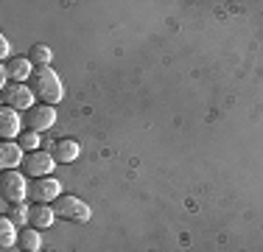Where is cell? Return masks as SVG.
Instances as JSON below:
<instances>
[{"instance_id":"obj_3","label":"cell","mask_w":263,"mask_h":252,"mask_svg":"<svg viewBox=\"0 0 263 252\" xmlns=\"http://www.w3.org/2000/svg\"><path fill=\"white\" fill-rule=\"evenodd\" d=\"M28 188L31 185L17 168L0 174V196H3L6 202H11V205H23V199L28 196Z\"/></svg>"},{"instance_id":"obj_6","label":"cell","mask_w":263,"mask_h":252,"mask_svg":"<svg viewBox=\"0 0 263 252\" xmlns=\"http://www.w3.org/2000/svg\"><path fill=\"white\" fill-rule=\"evenodd\" d=\"M28 196L34 199V205H53V202L62 196V182L53 179V176L34 179V185L28 188Z\"/></svg>"},{"instance_id":"obj_19","label":"cell","mask_w":263,"mask_h":252,"mask_svg":"<svg viewBox=\"0 0 263 252\" xmlns=\"http://www.w3.org/2000/svg\"><path fill=\"white\" fill-rule=\"evenodd\" d=\"M42 252H48V249H42Z\"/></svg>"},{"instance_id":"obj_2","label":"cell","mask_w":263,"mask_h":252,"mask_svg":"<svg viewBox=\"0 0 263 252\" xmlns=\"http://www.w3.org/2000/svg\"><path fill=\"white\" fill-rule=\"evenodd\" d=\"M53 210H56V216L67 219V222H76V224L90 222V216H92L90 205L81 202L79 196H73V193H62V196L53 202Z\"/></svg>"},{"instance_id":"obj_4","label":"cell","mask_w":263,"mask_h":252,"mask_svg":"<svg viewBox=\"0 0 263 252\" xmlns=\"http://www.w3.org/2000/svg\"><path fill=\"white\" fill-rule=\"evenodd\" d=\"M3 93V106H11V110H17V112H28V110H34V90H31L28 84H9L6 90H0Z\"/></svg>"},{"instance_id":"obj_8","label":"cell","mask_w":263,"mask_h":252,"mask_svg":"<svg viewBox=\"0 0 263 252\" xmlns=\"http://www.w3.org/2000/svg\"><path fill=\"white\" fill-rule=\"evenodd\" d=\"M3 70L17 84H26V79H31V73H34V62L28 56H11L9 62H3Z\"/></svg>"},{"instance_id":"obj_15","label":"cell","mask_w":263,"mask_h":252,"mask_svg":"<svg viewBox=\"0 0 263 252\" xmlns=\"http://www.w3.org/2000/svg\"><path fill=\"white\" fill-rule=\"evenodd\" d=\"M28 59L34 62V67H51V59H53V50L48 45H42V42H36L34 48H31Z\"/></svg>"},{"instance_id":"obj_10","label":"cell","mask_w":263,"mask_h":252,"mask_svg":"<svg viewBox=\"0 0 263 252\" xmlns=\"http://www.w3.org/2000/svg\"><path fill=\"white\" fill-rule=\"evenodd\" d=\"M23 163H26V151H23L20 143H11V140L0 143V166H3V171H11Z\"/></svg>"},{"instance_id":"obj_17","label":"cell","mask_w":263,"mask_h":252,"mask_svg":"<svg viewBox=\"0 0 263 252\" xmlns=\"http://www.w3.org/2000/svg\"><path fill=\"white\" fill-rule=\"evenodd\" d=\"M28 213H31V205H14V207H9V219L20 227V230L28 224Z\"/></svg>"},{"instance_id":"obj_5","label":"cell","mask_w":263,"mask_h":252,"mask_svg":"<svg viewBox=\"0 0 263 252\" xmlns=\"http://www.w3.org/2000/svg\"><path fill=\"white\" fill-rule=\"evenodd\" d=\"M59 166V163L53 160L51 151H31V154H26V163H23V171H26L28 176H34V179H42V176H51L53 168Z\"/></svg>"},{"instance_id":"obj_18","label":"cell","mask_w":263,"mask_h":252,"mask_svg":"<svg viewBox=\"0 0 263 252\" xmlns=\"http://www.w3.org/2000/svg\"><path fill=\"white\" fill-rule=\"evenodd\" d=\"M9 50H11V45H9V40H6V37H0V56H3L6 62L11 59V56H9Z\"/></svg>"},{"instance_id":"obj_11","label":"cell","mask_w":263,"mask_h":252,"mask_svg":"<svg viewBox=\"0 0 263 252\" xmlns=\"http://www.w3.org/2000/svg\"><path fill=\"white\" fill-rule=\"evenodd\" d=\"M79 143L73 140V137H59V140H53V149H51V154H53V160L59 163V166H67V163H76V157H79Z\"/></svg>"},{"instance_id":"obj_1","label":"cell","mask_w":263,"mask_h":252,"mask_svg":"<svg viewBox=\"0 0 263 252\" xmlns=\"http://www.w3.org/2000/svg\"><path fill=\"white\" fill-rule=\"evenodd\" d=\"M28 87L34 90V96L40 98V104H59L62 96H65V87H62V79L53 67H34L28 79Z\"/></svg>"},{"instance_id":"obj_16","label":"cell","mask_w":263,"mask_h":252,"mask_svg":"<svg viewBox=\"0 0 263 252\" xmlns=\"http://www.w3.org/2000/svg\"><path fill=\"white\" fill-rule=\"evenodd\" d=\"M17 143L23 146V151H40V132H34V129H23L20 132V137H17Z\"/></svg>"},{"instance_id":"obj_9","label":"cell","mask_w":263,"mask_h":252,"mask_svg":"<svg viewBox=\"0 0 263 252\" xmlns=\"http://www.w3.org/2000/svg\"><path fill=\"white\" fill-rule=\"evenodd\" d=\"M23 132V118L17 110H11V106H3L0 110V137L3 140H11V137H20Z\"/></svg>"},{"instance_id":"obj_13","label":"cell","mask_w":263,"mask_h":252,"mask_svg":"<svg viewBox=\"0 0 263 252\" xmlns=\"http://www.w3.org/2000/svg\"><path fill=\"white\" fill-rule=\"evenodd\" d=\"M17 249L20 252H42L40 230H34V227H23L20 236H17Z\"/></svg>"},{"instance_id":"obj_7","label":"cell","mask_w":263,"mask_h":252,"mask_svg":"<svg viewBox=\"0 0 263 252\" xmlns=\"http://www.w3.org/2000/svg\"><path fill=\"white\" fill-rule=\"evenodd\" d=\"M23 123H26L28 129H34V132H45V129H51V126L56 123V110L51 104H36L34 110L26 112Z\"/></svg>"},{"instance_id":"obj_12","label":"cell","mask_w":263,"mask_h":252,"mask_svg":"<svg viewBox=\"0 0 263 252\" xmlns=\"http://www.w3.org/2000/svg\"><path fill=\"white\" fill-rule=\"evenodd\" d=\"M56 222V210L53 205H31V213H28V227L34 230H48Z\"/></svg>"},{"instance_id":"obj_14","label":"cell","mask_w":263,"mask_h":252,"mask_svg":"<svg viewBox=\"0 0 263 252\" xmlns=\"http://www.w3.org/2000/svg\"><path fill=\"white\" fill-rule=\"evenodd\" d=\"M17 230H20V227H17L14 222H11L9 216H3V219H0V247H3V249L14 247V244H17V236H20Z\"/></svg>"}]
</instances>
